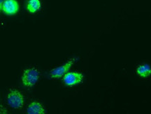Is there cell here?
<instances>
[{
	"instance_id": "5",
	"label": "cell",
	"mask_w": 151,
	"mask_h": 114,
	"mask_svg": "<svg viewBox=\"0 0 151 114\" xmlns=\"http://www.w3.org/2000/svg\"><path fill=\"white\" fill-rule=\"evenodd\" d=\"M19 10V5L16 0H4L2 6V11L8 16L17 13Z\"/></svg>"
},
{
	"instance_id": "8",
	"label": "cell",
	"mask_w": 151,
	"mask_h": 114,
	"mask_svg": "<svg viewBox=\"0 0 151 114\" xmlns=\"http://www.w3.org/2000/svg\"><path fill=\"white\" fill-rule=\"evenodd\" d=\"M41 9V2L39 0H29L27 9L29 13H35Z\"/></svg>"
},
{
	"instance_id": "10",
	"label": "cell",
	"mask_w": 151,
	"mask_h": 114,
	"mask_svg": "<svg viewBox=\"0 0 151 114\" xmlns=\"http://www.w3.org/2000/svg\"><path fill=\"white\" fill-rule=\"evenodd\" d=\"M4 1V0H0V13L2 11V6Z\"/></svg>"
},
{
	"instance_id": "2",
	"label": "cell",
	"mask_w": 151,
	"mask_h": 114,
	"mask_svg": "<svg viewBox=\"0 0 151 114\" xmlns=\"http://www.w3.org/2000/svg\"><path fill=\"white\" fill-rule=\"evenodd\" d=\"M39 71L35 68L25 69L22 76V82L25 87L31 88L35 85L39 80Z\"/></svg>"
},
{
	"instance_id": "6",
	"label": "cell",
	"mask_w": 151,
	"mask_h": 114,
	"mask_svg": "<svg viewBox=\"0 0 151 114\" xmlns=\"http://www.w3.org/2000/svg\"><path fill=\"white\" fill-rule=\"evenodd\" d=\"M27 112L28 114H44L46 113L42 104L38 102H33L29 104Z\"/></svg>"
},
{
	"instance_id": "9",
	"label": "cell",
	"mask_w": 151,
	"mask_h": 114,
	"mask_svg": "<svg viewBox=\"0 0 151 114\" xmlns=\"http://www.w3.org/2000/svg\"><path fill=\"white\" fill-rule=\"evenodd\" d=\"M8 113V110L5 109V108L2 107L1 106H0V114H6Z\"/></svg>"
},
{
	"instance_id": "7",
	"label": "cell",
	"mask_w": 151,
	"mask_h": 114,
	"mask_svg": "<svg viewBox=\"0 0 151 114\" xmlns=\"http://www.w3.org/2000/svg\"><path fill=\"white\" fill-rule=\"evenodd\" d=\"M137 73L141 77L146 78L151 75V67L148 64H145L139 66L137 69Z\"/></svg>"
},
{
	"instance_id": "3",
	"label": "cell",
	"mask_w": 151,
	"mask_h": 114,
	"mask_svg": "<svg viewBox=\"0 0 151 114\" xmlns=\"http://www.w3.org/2000/svg\"><path fill=\"white\" fill-rule=\"evenodd\" d=\"M74 61L75 59H71L63 65H61L51 70L50 72V76L52 79H60V78L64 76L70 70L73 64L74 63Z\"/></svg>"
},
{
	"instance_id": "4",
	"label": "cell",
	"mask_w": 151,
	"mask_h": 114,
	"mask_svg": "<svg viewBox=\"0 0 151 114\" xmlns=\"http://www.w3.org/2000/svg\"><path fill=\"white\" fill-rule=\"evenodd\" d=\"M83 75L80 72H67L63 76V82L67 86H73L78 85L83 81Z\"/></svg>"
},
{
	"instance_id": "1",
	"label": "cell",
	"mask_w": 151,
	"mask_h": 114,
	"mask_svg": "<svg viewBox=\"0 0 151 114\" xmlns=\"http://www.w3.org/2000/svg\"><path fill=\"white\" fill-rule=\"evenodd\" d=\"M7 102L14 109H21L24 103L23 95L17 90H11L7 95Z\"/></svg>"
}]
</instances>
